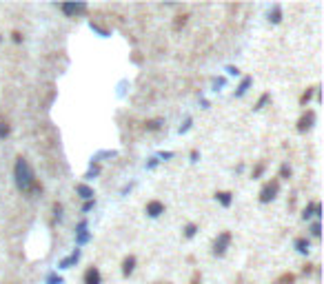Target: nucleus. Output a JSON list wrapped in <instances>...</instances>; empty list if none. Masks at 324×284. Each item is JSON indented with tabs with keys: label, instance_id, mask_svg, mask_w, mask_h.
Wrapping results in <instances>:
<instances>
[{
	"label": "nucleus",
	"instance_id": "f257e3e1",
	"mask_svg": "<svg viewBox=\"0 0 324 284\" xmlns=\"http://www.w3.org/2000/svg\"><path fill=\"white\" fill-rule=\"evenodd\" d=\"M14 178H16V187L18 191H23V193L27 195H36L43 191V184L36 180V173L32 169V164H29L27 158H16V164H14Z\"/></svg>",
	"mask_w": 324,
	"mask_h": 284
},
{
	"label": "nucleus",
	"instance_id": "f03ea898",
	"mask_svg": "<svg viewBox=\"0 0 324 284\" xmlns=\"http://www.w3.org/2000/svg\"><path fill=\"white\" fill-rule=\"evenodd\" d=\"M231 240H233L231 231H222V233L213 240V249H211V253H213L215 257H222L224 253H227V249L231 246Z\"/></svg>",
	"mask_w": 324,
	"mask_h": 284
},
{
	"label": "nucleus",
	"instance_id": "7ed1b4c3",
	"mask_svg": "<svg viewBox=\"0 0 324 284\" xmlns=\"http://www.w3.org/2000/svg\"><path fill=\"white\" fill-rule=\"evenodd\" d=\"M277 191H280V180L273 178V180H269V182L262 187L260 191V202L262 204H266V202H271V200H275L277 198Z\"/></svg>",
	"mask_w": 324,
	"mask_h": 284
},
{
	"label": "nucleus",
	"instance_id": "20e7f679",
	"mask_svg": "<svg viewBox=\"0 0 324 284\" xmlns=\"http://www.w3.org/2000/svg\"><path fill=\"white\" fill-rule=\"evenodd\" d=\"M60 9H63L65 16L76 18V16H80V14L87 12V5L85 3H65V5H60Z\"/></svg>",
	"mask_w": 324,
	"mask_h": 284
},
{
	"label": "nucleus",
	"instance_id": "39448f33",
	"mask_svg": "<svg viewBox=\"0 0 324 284\" xmlns=\"http://www.w3.org/2000/svg\"><path fill=\"white\" fill-rule=\"evenodd\" d=\"M313 125H315V111L308 109V111L302 113V118L297 120V131L304 133V131H308V129H311Z\"/></svg>",
	"mask_w": 324,
	"mask_h": 284
},
{
	"label": "nucleus",
	"instance_id": "423d86ee",
	"mask_svg": "<svg viewBox=\"0 0 324 284\" xmlns=\"http://www.w3.org/2000/svg\"><path fill=\"white\" fill-rule=\"evenodd\" d=\"M87 229H89L87 220H80L78 226H76V244H78V246H80V244H87V242L91 240V233H89Z\"/></svg>",
	"mask_w": 324,
	"mask_h": 284
},
{
	"label": "nucleus",
	"instance_id": "0eeeda50",
	"mask_svg": "<svg viewBox=\"0 0 324 284\" xmlns=\"http://www.w3.org/2000/svg\"><path fill=\"white\" fill-rule=\"evenodd\" d=\"M145 213L149 215V218H160V215L164 213V204L160 202V200H149L147 206H145Z\"/></svg>",
	"mask_w": 324,
	"mask_h": 284
},
{
	"label": "nucleus",
	"instance_id": "6e6552de",
	"mask_svg": "<svg viewBox=\"0 0 324 284\" xmlns=\"http://www.w3.org/2000/svg\"><path fill=\"white\" fill-rule=\"evenodd\" d=\"M82 282L85 284H102V273L98 266H89L85 271V275H82Z\"/></svg>",
	"mask_w": 324,
	"mask_h": 284
},
{
	"label": "nucleus",
	"instance_id": "1a4fd4ad",
	"mask_svg": "<svg viewBox=\"0 0 324 284\" xmlns=\"http://www.w3.org/2000/svg\"><path fill=\"white\" fill-rule=\"evenodd\" d=\"M322 215V204L320 202H308L302 211V218L304 220H311V218H320Z\"/></svg>",
	"mask_w": 324,
	"mask_h": 284
},
{
	"label": "nucleus",
	"instance_id": "9d476101",
	"mask_svg": "<svg viewBox=\"0 0 324 284\" xmlns=\"http://www.w3.org/2000/svg\"><path fill=\"white\" fill-rule=\"evenodd\" d=\"M133 271H136V255H127L125 260H122V275L129 277Z\"/></svg>",
	"mask_w": 324,
	"mask_h": 284
},
{
	"label": "nucleus",
	"instance_id": "9b49d317",
	"mask_svg": "<svg viewBox=\"0 0 324 284\" xmlns=\"http://www.w3.org/2000/svg\"><path fill=\"white\" fill-rule=\"evenodd\" d=\"M78 260H80V249H74V251H71V255H69V257H65V260H60V262H58V266H60V268H71V266H74Z\"/></svg>",
	"mask_w": 324,
	"mask_h": 284
},
{
	"label": "nucleus",
	"instance_id": "f8f14e48",
	"mask_svg": "<svg viewBox=\"0 0 324 284\" xmlns=\"http://www.w3.org/2000/svg\"><path fill=\"white\" fill-rule=\"evenodd\" d=\"M253 85V78L251 76H246V78H242V82L238 85V89H235V98H242L246 91H249V87Z\"/></svg>",
	"mask_w": 324,
	"mask_h": 284
},
{
	"label": "nucleus",
	"instance_id": "ddd939ff",
	"mask_svg": "<svg viewBox=\"0 0 324 284\" xmlns=\"http://www.w3.org/2000/svg\"><path fill=\"white\" fill-rule=\"evenodd\" d=\"M215 200H218L222 206H231V202H233V193H231V191H218V193H215Z\"/></svg>",
	"mask_w": 324,
	"mask_h": 284
},
{
	"label": "nucleus",
	"instance_id": "4468645a",
	"mask_svg": "<svg viewBox=\"0 0 324 284\" xmlns=\"http://www.w3.org/2000/svg\"><path fill=\"white\" fill-rule=\"evenodd\" d=\"M76 193H78L82 200H94V189L87 187V184H78V187H76Z\"/></svg>",
	"mask_w": 324,
	"mask_h": 284
},
{
	"label": "nucleus",
	"instance_id": "2eb2a0df",
	"mask_svg": "<svg viewBox=\"0 0 324 284\" xmlns=\"http://www.w3.org/2000/svg\"><path fill=\"white\" fill-rule=\"evenodd\" d=\"M162 125H164L162 118H153V120H147L145 122V129H147V131H160Z\"/></svg>",
	"mask_w": 324,
	"mask_h": 284
},
{
	"label": "nucleus",
	"instance_id": "dca6fc26",
	"mask_svg": "<svg viewBox=\"0 0 324 284\" xmlns=\"http://www.w3.org/2000/svg\"><path fill=\"white\" fill-rule=\"evenodd\" d=\"M293 246H295L300 253H308V249H311V242H308L306 237H297V240L293 242Z\"/></svg>",
	"mask_w": 324,
	"mask_h": 284
},
{
	"label": "nucleus",
	"instance_id": "f3484780",
	"mask_svg": "<svg viewBox=\"0 0 324 284\" xmlns=\"http://www.w3.org/2000/svg\"><path fill=\"white\" fill-rule=\"evenodd\" d=\"M269 20H271L273 25H277V23L282 20V7H280V5H275V7L269 12Z\"/></svg>",
	"mask_w": 324,
	"mask_h": 284
},
{
	"label": "nucleus",
	"instance_id": "a211bd4d",
	"mask_svg": "<svg viewBox=\"0 0 324 284\" xmlns=\"http://www.w3.org/2000/svg\"><path fill=\"white\" fill-rule=\"evenodd\" d=\"M9 133H12V125L7 120H0V140H7Z\"/></svg>",
	"mask_w": 324,
	"mask_h": 284
},
{
	"label": "nucleus",
	"instance_id": "6ab92c4d",
	"mask_svg": "<svg viewBox=\"0 0 324 284\" xmlns=\"http://www.w3.org/2000/svg\"><path fill=\"white\" fill-rule=\"evenodd\" d=\"M275 284H295V275H293V273H282L275 280Z\"/></svg>",
	"mask_w": 324,
	"mask_h": 284
},
{
	"label": "nucleus",
	"instance_id": "aec40b11",
	"mask_svg": "<svg viewBox=\"0 0 324 284\" xmlns=\"http://www.w3.org/2000/svg\"><path fill=\"white\" fill-rule=\"evenodd\" d=\"M198 233V224H193V222H189L187 226H184V237H189V240H191V237Z\"/></svg>",
	"mask_w": 324,
	"mask_h": 284
},
{
	"label": "nucleus",
	"instance_id": "412c9836",
	"mask_svg": "<svg viewBox=\"0 0 324 284\" xmlns=\"http://www.w3.org/2000/svg\"><path fill=\"white\" fill-rule=\"evenodd\" d=\"M269 100H271V94H262V96H260V100H258V105H255L253 109H255V111L264 109V107H266V102H269Z\"/></svg>",
	"mask_w": 324,
	"mask_h": 284
},
{
	"label": "nucleus",
	"instance_id": "4be33fe9",
	"mask_svg": "<svg viewBox=\"0 0 324 284\" xmlns=\"http://www.w3.org/2000/svg\"><path fill=\"white\" fill-rule=\"evenodd\" d=\"M308 231H311V235H313V237H320V233H322L320 220H315V222H313V224H311V229H308Z\"/></svg>",
	"mask_w": 324,
	"mask_h": 284
},
{
	"label": "nucleus",
	"instance_id": "5701e85b",
	"mask_svg": "<svg viewBox=\"0 0 324 284\" xmlns=\"http://www.w3.org/2000/svg\"><path fill=\"white\" fill-rule=\"evenodd\" d=\"M54 220H63V204L60 202H54Z\"/></svg>",
	"mask_w": 324,
	"mask_h": 284
},
{
	"label": "nucleus",
	"instance_id": "b1692460",
	"mask_svg": "<svg viewBox=\"0 0 324 284\" xmlns=\"http://www.w3.org/2000/svg\"><path fill=\"white\" fill-rule=\"evenodd\" d=\"M291 173H293V171H291V167H289V164L284 162V164H282V167H280V178L289 180V178H291Z\"/></svg>",
	"mask_w": 324,
	"mask_h": 284
},
{
	"label": "nucleus",
	"instance_id": "393cba45",
	"mask_svg": "<svg viewBox=\"0 0 324 284\" xmlns=\"http://www.w3.org/2000/svg\"><path fill=\"white\" fill-rule=\"evenodd\" d=\"M315 94V87H313V89H306L304 94H302V98H300V105H306L308 100H311V96Z\"/></svg>",
	"mask_w": 324,
	"mask_h": 284
},
{
	"label": "nucleus",
	"instance_id": "a878e982",
	"mask_svg": "<svg viewBox=\"0 0 324 284\" xmlns=\"http://www.w3.org/2000/svg\"><path fill=\"white\" fill-rule=\"evenodd\" d=\"M98 173H100V164L96 162V164H91V169H89V171H87V175H85V178H89V180H91V178H96Z\"/></svg>",
	"mask_w": 324,
	"mask_h": 284
},
{
	"label": "nucleus",
	"instance_id": "bb28decb",
	"mask_svg": "<svg viewBox=\"0 0 324 284\" xmlns=\"http://www.w3.org/2000/svg\"><path fill=\"white\" fill-rule=\"evenodd\" d=\"M47 284H63V277H60L58 273H49V277H47Z\"/></svg>",
	"mask_w": 324,
	"mask_h": 284
},
{
	"label": "nucleus",
	"instance_id": "cd10ccee",
	"mask_svg": "<svg viewBox=\"0 0 324 284\" xmlns=\"http://www.w3.org/2000/svg\"><path fill=\"white\" fill-rule=\"evenodd\" d=\"M94 206H96V200H87L85 206H82V213H89V211L94 209Z\"/></svg>",
	"mask_w": 324,
	"mask_h": 284
},
{
	"label": "nucleus",
	"instance_id": "c85d7f7f",
	"mask_svg": "<svg viewBox=\"0 0 324 284\" xmlns=\"http://www.w3.org/2000/svg\"><path fill=\"white\" fill-rule=\"evenodd\" d=\"M262 173H264V164H262V162H260V164H258V167H255V169H253V180H255V178H260V175H262Z\"/></svg>",
	"mask_w": 324,
	"mask_h": 284
},
{
	"label": "nucleus",
	"instance_id": "c756f323",
	"mask_svg": "<svg viewBox=\"0 0 324 284\" xmlns=\"http://www.w3.org/2000/svg\"><path fill=\"white\" fill-rule=\"evenodd\" d=\"M187 18H189L187 14H182V16H178V20H176V29H180V27H182V25L187 23Z\"/></svg>",
	"mask_w": 324,
	"mask_h": 284
},
{
	"label": "nucleus",
	"instance_id": "7c9ffc66",
	"mask_svg": "<svg viewBox=\"0 0 324 284\" xmlns=\"http://www.w3.org/2000/svg\"><path fill=\"white\" fill-rule=\"evenodd\" d=\"M220 87H224V78H215L213 80V91H220Z\"/></svg>",
	"mask_w": 324,
	"mask_h": 284
},
{
	"label": "nucleus",
	"instance_id": "2f4dec72",
	"mask_svg": "<svg viewBox=\"0 0 324 284\" xmlns=\"http://www.w3.org/2000/svg\"><path fill=\"white\" fill-rule=\"evenodd\" d=\"M12 40H14L16 45H20V43H23V34H20V32H14V34H12Z\"/></svg>",
	"mask_w": 324,
	"mask_h": 284
},
{
	"label": "nucleus",
	"instance_id": "473e14b6",
	"mask_svg": "<svg viewBox=\"0 0 324 284\" xmlns=\"http://www.w3.org/2000/svg\"><path fill=\"white\" fill-rule=\"evenodd\" d=\"M191 118H187V120H184V125L182 127H180V133H184V131H189V127H191Z\"/></svg>",
	"mask_w": 324,
	"mask_h": 284
},
{
	"label": "nucleus",
	"instance_id": "72a5a7b5",
	"mask_svg": "<svg viewBox=\"0 0 324 284\" xmlns=\"http://www.w3.org/2000/svg\"><path fill=\"white\" fill-rule=\"evenodd\" d=\"M158 162H160L158 158H151V160H149V164H147V169H156V167H158Z\"/></svg>",
	"mask_w": 324,
	"mask_h": 284
},
{
	"label": "nucleus",
	"instance_id": "f704fd0d",
	"mask_svg": "<svg viewBox=\"0 0 324 284\" xmlns=\"http://www.w3.org/2000/svg\"><path fill=\"white\" fill-rule=\"evenodd\" d=\"M200 280H202V277H200V271H195V273H193V280H191V284H200Z\"/></svg>",
	"mask_w": 324,
	"mask_h": 284
},
{
	"label": "nucleus",
	"instance_id": "c9c22d12",
	"mask_svg": "<svg viewBox=\"0 0 324 284\" xmlns=\"http://www.w3.org/2000/svg\"><path fill=\"white\" fill-rule=\"evenodd\" d=\"M198 158H200L198 149H193V151H191V162H198Z\"/></svg>",
	"mask_w": 324,
	"mask_h": 284
},
{
	"label": "nucleus",
	"instance_id": "e433bc0d",
	"mask_svg": "<svg viewBox=\"0 0 324 284\" xmlns=\"http://www.w3.org/2000/svg\"><path fill=\"white\" fill-rule=\"evenodd\" d=\"M158 158L167 160V158H173V153H171V151H162V153H160V156H158Z\"/></svg>",
	"mask_w": 324,
	"mask_h": 284
},
{
	"label": "nucleus",
	"instance_id": "4c0bfd02",
	"mask_svg": "<svg viewBox=\"0 0 324 284\" xmlns=\"http://www.w3.org/2000/svg\"><path fill=\"white\" fill-rule=\"evenodd\" d=\"M227 71H229V74H231V76H238V74H240V71H238V69H235V67H227Z\"/></svg>",
	"mask_w": 324,
	"mask_h": 284
},
{
	"label": "nucleus",
	"instance_id": "58836bf2",
	"mask_svg": "<svg viewBox=\"0 0 324 284\" xmlns=\"http://www.w3.org/2000/svg\"><path fill=\"white\" fill-rule=\"evenodd\" d=\"M0 43H3V36H0Z\"/></svg>",
	"mask_w": 324,
	"mask_h": 284
}]
</instances>
